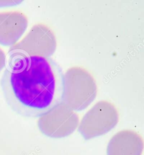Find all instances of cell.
<instances>
[{
    "instance_id": "obj_1",
    "label": "cell",
    "mask_w": 144,
    "mask_h": 155,
    "mask_svg": "<svg viewBox=\"0 0 144 155\" xmlns=\"http://www.w3.org/2000/svg\"><path fill=\"white\" fill-rule=\"evenodd\" d=\"M1 85L13 110L28 117H41L63 102L65 74L51 58L16 56L8 58Z\"/></svg>"
},
{
    "instance_id": "obj_2",
    "label": "cell",
    "mask_w": 144,
    "mask_h": 155,
    "mask_svg": "<svg viewBox=\"0 0 144 155\" xmlns=\"http://www.w3.org/2000/svg\"><path fill=\"white\" fill-rule=\"evenodd\" d=\"M78 115L58 105L40 117L38 127L46 135L55 138L68 137L78 127Z\"/></svg>"
},
{
    "instance_id": "obj_3",
    "label": "cell",
    "mask_w": 144,
    "mask_h": 155,
    "mask_svg": "<svg viewBox=\"0 0 144 155\" xmlns=\"http://www.w3.org/2000/svg\"><path fill=\"white\" fill-rule=\"evenodd\" d=\"M118 114L114 107L95 106L83 118L79 131L86 140L105 134L118 122Z\"/></svg>"
},
{
    "instance_id": "obj_4",
    "label": "cell",
    "mask_w": 144,
    "mask_h": 155,
    "mask_svg": "<svg viewBox=\"0 0 144 155\" xmlns=\"http://www.w3.org/2000/svg\"><path fill=\"white\" fill-rule=\"evenodd\" d=\"M27 25V17L21 12H0V45H15L24 33Z\"/></svg>"
},
{
    "instance_id": "obj_5",
    "label": "cell",
    "mask_w": 144,
    "mask_h": 155,
    "mask_svg": "<svg viewBox=\"0 0 144 155\" xmlns=\"http://www.w3.org/2000/svg\"><path fill=\"white\" fill-rule=\"evenodd\" d=\"M143 139L131 130H123L114 135L109 141L107 155H142Z\"/></svg>"
},
{
    "instance_id": "obj_6",
    "label": "cell",
    "mask_w": 144,
    "mask_h": 155,
    "mask_svg": "<svg viewBox=\"0 0 144 155\" xmlns=\"http://www.w3.org/2000/svg\"><path fill=\"white\" fill-rule=\"evenodd\" d=\"M6 54L4 51L0 48V72L3 70L6 65Z\"/></svg>"
},
{
    "instance_id": "obj_7",
    "label": "cell",
    "mask_w": 144,
    "mask_h": 155,
    "mask_svg": "<svg viewBox=\"0 0 144 155\" xmlns=\"http://www.w3.org/2000/svg\"><path fill=\"white\" fill-rule=\"evenodd\" d=\"M20 1H0V8L8 7L15 5Z\"/></svg>"
}]
</instances>
